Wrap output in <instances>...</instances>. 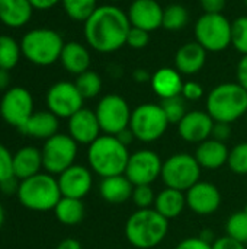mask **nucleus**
I'll use <instances>...</instances> for the list:
<instances>
[{"instance_id":"27","label":"nucleus","mask_w":247,"mask_h":249,"mask_svg":"<svg viewBox=\"0 0 247 249\" xmlns=\"http://www.w3.org/2000/svg\"><path fill=\"white\" fill-rule=\"evenodd\" d=\"M33 13L29 0H0V22L9 28L25 26Z\"/></svg>"},{"instance_id":"44","label":"nucleus","mask_w":247,"mask_h":249,"mask_svg":"<svg viewBox=\"0 0 247 249\" xmlns=\"http://www.w3.org/2000/svg\"><path fill=\"white\" fill-rule=\"evenodd\" d=\"M231 124H227V123H215L214 124V128H213V139L218 140V142H223L226 143L230 136H231Z\"/></svg>"},{"instance_id":"48","label":"nucleus","mask_w":247,"mask_h":249,"mask_svg":"<svg viewBox=\"0 0 247 249\" xmlns=\"http://www.w3.org/2000/svg\"><path fill=\"white\" fill-rule=\"evenodd\" d=\"M29 3L32 4L33 9H38V10H48V9L54 7L55 4L61 3V0H29Z\"/></svg>"},{"instance_id":"54","label":"nucleus","mask_w":247,"mask_h":249,"mask_svg":"<svg viewBox=\"0 0 247 249\" xmlns=\"http://www.w3.org/2000/svg\"><path fill=\"white\" fill-rule=\"evenodd\" d=\"M243 212L247 214V203H246V206H245V209H243Z\"/></svg>"},{"instance_id":"5","label":"nucleus","mask_w":247,"mask_h":249,"mask_svg":"<svg viewBox=\"0 0 247 249\" xmlns=\"http://www.w3.org/2000/svg\"><path fill=\"white\" fill-rule=\"evenodd\" d=\"M16 197L25 209L42 213L54 210L63 196L57 178L44 171L20 181Z\"/></svg>"},{"instance_id":"18","label":"nucleus","mask_w":247,"mask_h":249,"mask_svg":"<svg viewBox=\"0 0 247 249\" xmlns=\"http://www.w3.org/2000/svg\"><path fill=\"white\" fill-rule=\"evenodd\" d=\"M67 128L71 139L77 144H92L102 133L98 117L93 109L82 108L67 120Z\"/></svg>"},{"instance_id":"28","label":"nucleus","mask_w":247,"mask_h":249,"mask_svg":"<svg viewBox=\"0 0 247 249\" xmlns=\"http://www.w3.org/2000/svg\"><path fill=\"white\" fill-rule=\"evenodd\" d=\"M186 207V196L182 191L165 187L156 196L153 209L167 220L179 217Z\"/></svg>"},{"instance_id":"17","label":"nucleus","mask_w":247,"mask_h":249,"mask_svg":"<svg viewBox=\"0 0 247 249\" xmlns=\"http://www.w3.org/2000/svg\"><path fill=\"white\" fill-rule=\"evenodd\" d=\"M215 121L207 111H188L186 115L178 124V133L186 143L199 144L213 136Z\"/></svg>"},{"instance_id":"37","label":"nucleus","mask_w":247,"mask_h":249,"mask_svg":"<svg viewBox=\"0 0 247 249\" xmlns=\"http://www.w3.org/2000/svg\"><path fill=\"white\" fill-rule=\"evenodd\" d=\"M231 45L247 55V15L239 16L231 22Z\"/></svg>"},{"instance_id":"51","label":"nucleus","mask_w":247,"mask_h":249,"mask_svg":"<svg viewBox=\"0 0 247 249\" xmlns=\"http://www.w3.org/2000/svg\"><path fill=\"white\" fill-rule=\"evenodd\" d=\"M10 85V73L9 70H3L0 69V90H7Z\"/></svg>"},{"instance_id":"53","label":"nucleus","mask_w":247,"mask_h":249,"mask_svg":"<svg viewBox=\"0 0 247 249\" xmlns=\"http://www.w3.org/2000/svg\"><path fill=\"white\" fill-rule=\"evenodd\" d=\"M4 220H6V210H4V207L1 206V203H0V229H1L3 225H4Z\"/></svg>"},{"instance_id":"42","label":"nucleus","mask_w":247,"mask_h":249,"mask_svg":"<svg viewBox=\"0 0 247 249\" xmlns=\"http://www.w3.org/2000/svg\"><path fill=\"white\" fill-rule=\"evenodd\" d=\"M175 249H213V244L204 241L201 236H191L181 241Z\"/></svg>"},{"instance_id":"43","label":"nucleus","mask_w":247,"mask_h":249,"mask_svg":"<svg viewBox=\"0 0 247 249\" xmlns=\"http://www.w3.org/2000/svg\"><path fill=\"white\" fill-rule=\"evenodd\" d=\"M213 249H246L245 248V244L230 238V236H221V238H217L214 239L213 242Z\"/></svg>"},{"instance_id":"16","label":"nucleus","mask_w":247,"mask_h":249,"mask_svg":"<svg viewBox=\"0 0 247 249\" xmlns=\"http://www.w3.org/2000/svg\"><path fill=\"white\" fill-rule=\"evenodd\" d=\"M63 197L83 200L93 187V172L89 166L74 163L57 177Z\"/></svg>"},{"instance_id":"36","label":"nucleus","mask_w":247,"mask_h":249,"mask_svg":"<svg viewBox=\"0 0 247 249\" xmlns=\"http://www.w3.org/2000/svg\"><path fill=\"white\" fill-rule=\"evenodd\" d=\"M227 166L237 175H247V142H242L230 149Z\"/></svg>"},{"instance_id":"8","label":"nucleus","mask_w":247,"mask_h":249,"mask_svg":"<svg viewBox=\"0 0 247 249\" xmlns=\"http://www.w3.org/2000/svg\"><path fill=\"white\" fill-rule=\"evenodd\" d=\"M202 168L194 155L181 152L169 156L163 162L162 168V181L165 187L173 188L182 193H186L191 187L201 181Z\"/></svg>"},{"instance_id":"13","label":"nucleus","mask_w":247,"mask_h":249,"mask_svg":"<svg viewBox=\"0 0 247 249\" xmlns=\"http://www.w3.org/2000/svg\"><path fill=\"white\" fill-rule=\"evenodd\" d=\"M163 160L160 155L151 149H140L130 155L125 177L132 185H151L162 175Z\"/></svg>"},{"instance_id":"21","label":"nucleus","mask_w":247,"mask_h":249,"mask_svg":"<svg viewBox=\"0 0 247 249\" xmlns=\"http://www.w3.org/2000/svg\"><path fill=\"white\" fill-rule=\"evenodd\" d=\"M230 149L226 143L218 142L215 139H208L197 146L194 153L199 166L207 171H218L224 165H227Z\"/></svg>"},{"instance_id":"15","label":"nucleus","mask_w":247,"mask_h":249,"mask_svg":"<svg viewBox=\"0 0 247 249\" xmlns=\"http://www.w3.org/2000/svg\"><path fill=\"white\" fill-rule=\"evenodd\" d=\"M186 206L191 212L198 216H211L214 214L223 201L221 193L217 185L207 181H199L191 187L186 193Z\"/></svg>"},{"instance_id":"20","label":"nucleus","mask_w":247,"mask_h":249,"mask_svg":"<svg viewBox=\"0 0 247 249\" xmlns=\"http://www.w3.org/2000/svg\"><path fill=\"white\" fill-rule=\"evenodd\" d=\"M207 50L197 41H191L179 47L175 54V69L181 74L192 76L202 70L207 61Z\"/></svg>"},{"instance_id":"32","label":"nucleus","mask_w":247,"mask_h":249,"mask_svg":"<svg viewBox=\"0 0 247 249\" xmlns=\"http://www.w3.org/2000/svg\"><path fill=\"white\" fill-rule=\"evenodd\" d=\"M189 20V13L182 4H169L163 10V25L162 28L167 31H179L186 26Z\"/></svg>"},{"instance_id":"12","label":"nucleus","mask_w":247,"mask_h":249,"mask_svg":"<svg viewBox=\"0 0 247 249\" xmlns=\"http://www.w3.org/2000/svg\"><path fill=\"white\" fill-rule=\"evenodd\" d=\"M33 98L26 88H9L0 99V115L4 123L20 130L33 114Z\"/></svg>"},{"instance_id":"1","label":"nucleus","mask_w":247,"mask_h":249,"mask_svg":"<svg viewBox=\"0 0 247 249\" xmlns=\"http://www.w3.org/2000/svg\"><path fill=\"white\" fill-rule=\"evenodd\" d=\"M131 23L127 12L115 4L98 6L84 22V39L98 53H114L127 45Z\"/></svg>"},{"instance_id":"31","label":"nucleus","mask_w":247,"mask_h":249,"mask_svg":"<svg viewBox=\"0 0 247 249\" xmlns=\"http://www.w3.org/2000/svg\"><path fill=\"white\" fill-rule=\"evenodd\" d=\"M67 16L76 22H86L98 7V0H61Z\"/></svg>"},{"instance_id":"2","label":"nucleus","mask_w":247,"mask_h":249,"mask_svg":"<svg viewBox=\"0 0 247 249\" xmlns=\"http://www.w3.org/2000/svg\"><path fill=\"white\" fill-rule=\"evenodd\" d=\"M130 155L128 146L116 136L100 134L87 146V165L90 171L100 178L124 175Z\"/></svg>"},{"instance_id":"10","label":"nucleus","mask_w":247,"mask_h":249,"mask_svg":"<svg viewBox=\"0 0 247 249\" xmlns=\"http://www.w3.org/2000/svg\"><path fill=\"white\" fill-rule=\"evenodd\" d=\"M79 144L71 139L70 134L57 133L44 142L41 147L44 171L51 175H60L76 163Z\"/></svg>"},{"instance_id":"3","label":"nucleus","mask_w":247,"mask_h":249,"mask_svg":"<svg viewBox=\"0 0 247 249\" xmlns=\"http://www.w3.org/2000/svg\"><path fill=\"white\" fill-rule=\"evenodd\" d=\"M125 239L137 249L159 247L169 233V220L154 209H137L125 222Z\"/></svg>"},{"instance_id":"29","label":"nucleus","mask_w":247,"mask_h":249,"mask_svg":"<svg viewBox=\"0 0 247 249\" xmlns=\"http://www.w3.org/2000/svg\"><path fill=\"white\" fill-rule=\"evenodd\" d=\"M52 212L55 214V219L61 225H64V226H76L84 219L86 207L83 204V200L61 197V200L57 203V206H55V209Z\"/></svg>"},{"instance_id":"38","label":"nucleus","mask_w":247,"mask_h":249,"mask_svg":"<svg viewBox=\"0 0 247 249\" xmlns=\"http://www.w3.org/2000/svg\"><path fill=\"white\" fill-rule=\"evenodd\" d=\"M156 196L151 185H135L131 200L137 209H153Z\"/></svg>"},{"instance_id":"14","label":"nucleus","mask_w":247,"mask_h":249,"mask_svg":"<svg viewBox=\"0 0 247 249\" xmlns=\"http://www.w3.org/2000/svg\"><path fill=\"white\" fill-rule=\"evenodd\" d=\"M45 102L48 111H51L55 117L68 120L83 108L84 98L79 92L76 83L60 80L48 89Z\"/></svg>"},{"instance_id":"7","label":"nucleus","mask_w":247,"mask_h":249,"mask_svg":"<svg viewBox=\"0 0 247 249\" xmlns=\"http://www.w3.org/2000/svg\"><path fill=\"white\" fill-rule=\"evenodd\" d=\"M169 121L160 104L146 102L138 105L131 112L130 130L135 140L141 143H153L165 136Z\"/></svg>"},{"instance_id":"52","label":"nucleus","mask_w":247,"mask_h":249,"mask_svg":"<svg viewBox=\"0 0 247 249\" xmlns=\"http://www.w3.org/2000/svg\"><path fill=\"white\" fill-rule=\"evenodd\" d=\"M125 146H130V143L132 142V140H135V137H134V134H132V131L130 130V127L127 128V130H124V131H121L118 136H116Z\"/></svg>"},{"instance_id":"25","label":"nucleus","mask_w":247,"mask_h":249,"mask_svg":"<svg viewBox=\"0 0 247 249\" xmlns=\"http://www.w3.org/2000/svg\"><path fill=\"white\" fill-rule=\"evenodd\" d=\"M134 191L132 182L125 175H115L102 178L99 184V194L100 197L114 206L125 204L128 200H131Z\"/></svg>"},{"instance_id":"24","label":"nucleus","mask_w":247,"mask_h":249,"mask_svg":"<svg viewBox=\"0 0 247 249\" xmlns=\"http://www.w3.org/2000/svg\"><path fill=\"white\" fill-rule=\"evenodd\" d=\"M42 153L35 146H23L13 153V175L23 181L42 172Z\"/></svg>"},{"instance_id":"11","label":"nucleus","mask_w":247,"mask_h":249,"mask_svg":"<svg viewBox=\"0 0 247 249\" xmlns=\"http://www.w3.org/2000/svg\"><path fill=\"white\" fill-rule=\"evenodd\" d=\"M131 112L132 109L125 98L116 93H109L100 98L95 109L102 133L111 136H118L130 127Z\"/></svg>"},{"instance_id":"46","label":"nucleus","mask_w":247,"mask_h":249,"mask_svg":"<svg viewBox=\"0 0 247 249\" xmlns=\"http://www.w3.org/2000/svg\"><path fill=\"white\" fill-rule=\"evenodd\" d=\"M19 179L16 177H12L3 182H0V191L4 194V196H16L17 194V190H19Z\"/></svg>"},{"instance_id":"50","label":"nucleus","mask_w":247,"mask_h":249,"mask_svg":"<svg viewBox=\"0 0 247 249\" xmlns=\"http://www.w3.org/2000/svg\"><path fill=\"white\" fill-rule=\"evenodd\" d=\"M132 77L137 83H146L151 80V74L146 69H135L132 73Z\"/></svg>"},{"instance_id":"30","label":"nucleus","mask_w":247,"mask_h":249,"mask_svg":"<svg viewBox=\"0 0 247 249\" xmlns=\"http://www.w3.org/2000/svg\"><path fill=\"white\" fill-rule=\"evenodd\" d=\"M22 55L20 44L9 35H0V69H13Z\"/></svg>"},{"instance_id":"45","label":"nucleus","mask_w":247,"mask_h":249,"mask_svg":"<svg viewBox=\"0 0 247 249\" xmlns=\"http://www.w3.org/2000/svg\"><path fill=\"white\" fill-rule=\"evenodd\" d=\"M227 0H199L204 13H223Z\"/></svg>"},{"instance_id":"33","label":"nucleus","mask_w":247,"mask_h":249,"mask_svg":"<svg viewBox=\"0 0 247 249\" xmlns=\"http://www.w3.org/2000/svg\"><path fill=\"white\" fill-rule=\"evenodd\" d=\"M74 83L84 99H93L102 90V77L92 70L79 74Z\"/></svg>"},{"instance_id":"40","label":"nucleus","mask_w":247,"mask_h":249,"mask_svg":"<svg viewBox=\"0 0 247 249\" xmlns=\"http://www.w3.org/2000/svg\"><path fill=\"white\" fill-rule=\"evenodd\" d=\"M15 177L13 175V153L0 143V182Z\"/></svg>"},{"instance_id":"19","label":"nucleus","mask_w":247,"mask_h":249,"mask_svg":"<svg viewBox=\"0 0 247 249\" xmlns=\"http://www.w3.org/2000/svg\"><path fill=\"white\" fill-rule=\"evenodd\" d=\"M163 7L156 0H134L127 12L131 26L153 32L163 25Z\"/></svg>"},{"instance_id":"41","label":"nucleus","mask_w":247,"mask_h":249,"mask_svg":"<svg viewBox=\"0 0 247 249\" xmlns=\"http://www.w3.org/2000/svg\"><path fill=\"white\" fill-rule=\"evenodd\" d=\"M181 96L185 101H191V102L199 101L204 96V88H202V85H199L198 82H194V80L185 82Z\"/></svg>"},{"instance_id":"22","label":"nucleus","mask_w":247,"mask_h":249,"mask_svg":"<svg viewBox=\"0 0 247 249\" xmlns=\"http://www.w3.org/2000/svg\"><path fill=\"white\" fill-rule=\"evenodd\" d=\"M58 128H60V118L47 109V111L33 112L19 131L28 137L45 142L49 137L55 136L58 133Z\"/></svg>"},{"instance_id":"39","label":"nucleus","mask_w":247,"mask_h":249,"mask_svg":"<svg viewBox=\"0 0 247 249\" xmlns=\"http://www.w3.org/2000/svg\"><path fill=\"white\" fill-rule=\"evenodd\" d=\"M150 42V32L131 26L128 36H127V45L134 48V50H143L148 45Z\"/></svg>"},{"instance_id":"35","label":"nucleus","mask_w":247,"mask_h":249,"mask_svg":"<svg viewBox=\"0 0 247 249\" xmlns=\"http://www.w3.org/2000/svg\"><path fill=\"white\" fill-rule=\"evenodd\" d=\"M160 107L163 108L166 118L169 121V124H179L181 120L186 115L188 109H186V101L182 96H175V98H167V99H162Z\"/></svg>"},{"instance_id":"56","label":"nucleus","mask_w":247,"mask_h":249,"mask_svg":"<svg viewBox=\"0 0 247 249\" xmlns=\"http://www.w3.org/2000/svg\"><path fill=\"white\" fill-rule=\"evenodd\" d=\"M246 125H247V114H246Z\"/></svg>"},{"instance_id":"55","label":"nucleus","mask_w":247,"mask_h":249,"mask_svg":"<svg viewBox=\"0 0 247 249\" xmlns=\"http://www.w3.org/2000/svg\"><path fill=\"white\" fill-rule=\"evenodd\" d=\"M109 1H112V3H115V1H121V0H109Z\"/></svg>"},{"instance_id":"9","label":"nucleus","mask_w":247,"mask_h":249,"mask_svg":"<svg viewBox=\"0 0 247 249\" xmlns=\"http://www.w3.org/2000/svg\"><path fill=\"white\" fill-rule=\"evenodd\" d=\"M195 41L207 51L220 53L231 45V22L223 13H204L194 26Z\"/></svg>"},{"instance_id":"4","label":"nucleus","mask_w":247,"mask_h":249,"mask_svg":"<svg viewBox=\"0 0 247 249\" xmlns=\"http://www.w3.org/2000/svg\"><path fill=\"white\" fill-rule=\"evenodd\" d=\"M205 111L215 123L233 124L247 114V90L237 82L217 85L207 95Z\"/></svg>"},{"instance_id":"23","label":"nucleus","mask_w":247,"mask_h":249,"mask_svg":"<svg viewBox=\"0 0 247 249\" xmlns=\"http://www.w3.org/2000/svg\"><path fill=\"white\" fill-rule=\"evenodd\" d=\"M182 74L175 67H160L151 74V89L160 99L181 96L183 88Z\"/></svg>"},{"instance_id":"6","label":"nucleus","mask_w":247,"mask_h":249,"mask_svg":"<svg viewBox=\"0 0 247 249\" xmlns=\"http://www.w3.org/2000/svg\"><path fill=\"white\" fill-rule=\"evenodd\" d=\"M63 36L49 28H35L26 32L20 39L22 55L35 66H51L60 60Z\"/></svg>"},{"instance_id":"47","label":"nucleus","mask_w":247,"mask_h":249,"mask_svg":"<svg viewBox=\"0 0 247 249\" xmlns=\"http://www.w3.org/2000/svg\"><path fill=\"white\" fill-rule=\"evenodd\" d=\"M237 83L247 90V55H243L237 64Z\"/></svg>"},{"instance_id":"26","label":"nucleus","mask_w":247,"mask_h":249,"mask_svg":"<svg viewBox=\"0 0 247 249\" xmlns=\"http://www.w3.org/2000/svg\"><path fill=\"white\" fill-rule=\"evenodd\" d=\"M60 61L68 73L79 76L89 70L92 60H90L89 50L83 44L77 41H70L64 44L60 55Z\"/></svg>"},{"instance_id":"49","label":"nucleus","mask_w":247,"mask_h":249,"mask_svg":"<svg viewBox=\"0 0 247 249\" xmlns=\"http://www.w3.org/2000/svg\"><path fill=\"white\" fill-rule=\"evenodd\" d=\"M55 249H83L82 248V244L74 239V238H66L63 239Z\"/></svg>"},{"instance_id":"34","label":"nucleus","mask_w":247,"mask_h":249,"mask_svg":"<svg viewBox=\"0 0 247 249\" xmlns=\"http://www.w3.org/2000/svg\"><path fill=\"white\" fill-rule=\"evenodd\" d=\"M226 233L227 236L242 242V244H247V214L240 210L233 213L226 223Z\"/></svg>"},{"instance_id":"57","label":"nucleus","mask_w":247,"mask_h":249,"mask_svg":"<svg viewBox=\"0 0 247 249\" xmlns=\"http://www.w3.org/2000/svg\"><path fill=\"white\" fill-rule=\"evenodd\" d=\"M245 3H246V6H247V0H245Z\"/></svg>"}]
</instances>
